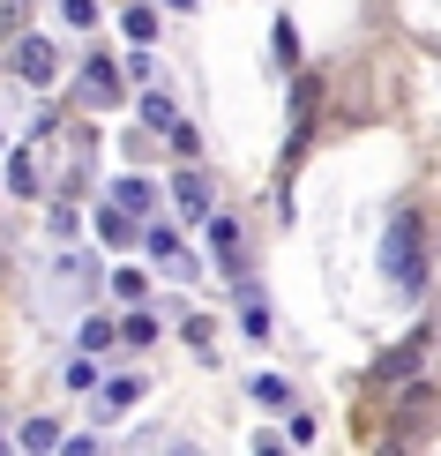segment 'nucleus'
I'll return each instance as SVG.
<instances>
[{
	"mask_svg": "<svg viewBox=\"0 0 441 456\" xmlns=\"http://www.w3.org/2000/svg\"><path fill=\"white\" fill-rule=\"evenodd\" d=\"M381 270H389V284L404 299L427 292V224H419L412 210L404 217H389V240H381Z\"/></svg>",
	"mask_w": 441,
	"mask_h": 456,
	"instance_id": "nucleus-1",
	"label": "nucleus"
},
{
	"mask_svg": "<svg viewBox=\"0 0 441 456\" xmlns=\"http://www.w3.org/2000/svg\"><path fill=\"white\" fill-rule=\"evenodd\" d=\"M419 367H427V330H412L404 345L381 352V359H374V382H404V374H419Z\"/></svg>",
	"mask_w": 441,
	"mask_h": 456,
	"instance_id": "nucleus-2",
	"label": "nucleus"
},
{
	"mask_svg": "<svg viewBox=\"0 0 441 456\" xmlns=\"http://www.w3.org/2000/svg\"><path fill=\"white\" fill-rule=\"evenodd\" d=\"M53 68L61 61H53L45 37H15V75H23V83H53Z\"/></svg>",
	"mask_w": 441,
	"mask_h": 456,
	"instance_id": "nucleus-3",
	"label": "nucleus"
},
{
	"mask_svg": "<svg viewBox=\"0 0 441 456\" xmlns=\"http://www.w3.org/2000/svg\"><path fill=\"white\" fill-rule=\"evenodd\" d=\"M83 105H120V75H112V61H83Z\"/></svg>",
	"mask_w": 441,
	"mask_h": 456,
	"instance_id": "nucleus-4",
	"label": "nucleus"
},
{
	"mask_svg": "<svg viewBox=\"0 0 441 456\" xmlns=\"http://www.w3.org/2000/svg\"><path fill=\"white\" fill-rule=\"evenodd\" d=\"M98 240H105V247H135V240H143L135 210H120V202H105V210H98Z\"/></svg>",
	"mask_w": 441,
	"mask_h": 456,
	"instance_id": "nucleus-5",
	"label": "nucleus"
},
{
	"mask_svg": "<svg viewBox=\"0 0 441 456\" xmlns=\"http://www.w3.org/2000/svg\"><path fill=\"white\" fill-rule=\"evenodd\" d=\"M172 202H180L187 217H209V180L202 173H180V180H172Z\"/></svg>",
	"mask_w": 441,
	"mask_h": 456,
	"instance_id": "nucleus-6",
	"label": "nucleus"
},
{
	"mask_svg": "<svg viewBox=\"0 0 441 456\" xmlns=\"http://www.w3.org/2000/svg\"><path fill=\"white\" fill-rule=\"evenodd\" d=\"M143 240H150V255H158V262H165V270H172V277H195V262H187V255H180V240H172V232H165V224H158V232H143Z\"/></svg>",
	"mask_w": 441,
	"mask_h": 456,
	"instance_id": "nucleus-7",
	"label": "nucleus"
},
{
	"mask_svg": "<svg viewBox=\"0 0 441 456\" xmlns=\"http://www.w3.org/2000/svg\"><path fill=\"white\" fill-rule=\"evenodd\" d=\"M202 224H209V247H217V262H240V217H217V210H209Z\"/></svg>",
	"mask_w": 441,
	"mask_h": 456,
	"instance_id": "nucleus-8",
	"label": "nucleus"
},
{
	"mask_svg": "<svg viewBox=\"0 0 441 456\" xmlns=\"http://www.w3.org/2000/svg\"><path fill=\"white\" fill-rule=\"evenodd\" d=\"M135 396H143V382H135V374H120V382H105L98 411H127V404H135Z\"/></svg>",
	"mask_w": 441,
	"mask_h": 456,
	"instance_id": "nucleus-9",
	"label": "nucleus"
},
{
	"mask_svg": "<svg viewBox=\"0 0 441 456\" xmlns=\"http://www.w3.org/2000/svg\"><path fill=\"white\" fill-rule=\"evenodd\" d=\"M112 202H120V210H135V217H143V210H150V202H158V195H150L143 180H112Z\"/></svg>",
	"mask_w": 441,
	"mask_h": 456,
	"instance_id": "nucleus-10",
	"label": "nucleus"
},
{
	"mask_svg": "<svg viewBox=\"0 0 441 456\" xmlns=\"http://www.w3.org/2000/svg\"><path fill=\"white\" fill-rule=\"evenodd\" d=\"M270 53H277V68H299V30L277 23V30H270Z\"/></svg>",
	"mask_w": 441,
	"mask_h": 456,
	"instance_id": "nucleus-11",
	"label": "nucleus"
},
{
	"mask_svg": "<svg viewBox=\"0 0 441 456\" xmlns=\"http://www.w3.org/2000/svg\"><path fill=\"white\" fill-rule=\"evenodd\" d=\"M143 120H150V127H158V135H165V127L180 120V112H172V98H165V90H150V98H143Z\"/></svg>",
	"mask_w": 441,
	"mask_h": 456,
	"instance_id": "nucleus-12",
	"label": "nucleus"
},
{
	"mask_svg": "<svg viewBox=\"0 0 441 456\" xmlns=\"http://www.w3.org/2000/svg\"><path fill=\"white\" fill-rule=\"evenodd\" d=\"M83 352H90V359L112 352V322H105V314H90V322H83Z\"/></svg>",
	"mask_w": 441,
	"mask_h": 456,
	"instance_id": "nucleus-13",
	"label": "nucleus"
},
{
	"mask_svg": "<svg viewBox=\"0 0 441 456\" xmlns=\"http://www.w3.org/2000/svg\"><path fill=\"white\" fill-rule=\"evenodd\" d=\"M8 187H15V195H37V165H30V150H23V158H8Z\"/></svg>",
	"mask_w": 441,
	"mask_h": 456,
	"instance_id": "nucleus-14",
	"label": "nucleus"
},
{
	"mask_svg": "<svg viewBox=\"0 0 441 456\" xmlns=\"http://www.w3.org/2000/svg\"><path fill=\"white\" fill-rule=\"evenodd\" d=\"M23 449H61V427H53V419H30V427H23Z\"/></svg>",
	"mask_w": 441,
	"mask_h": 456,
	"instance_id": "nucleus-15",
	"label": "nucleus"
},
{
	"mask_svg": "<svg viewBox=\"0 0 441 456\" xmlns=\"http://www.w3.org/2000/svg\"><path fill=\"white\" fill-rule=\"evenodd\" d=\"M247 389H255V396H262V404H292V389H284V382H277V374H255V382H247Z\"/></svg>",
	"mask_w": 441,
	"mask_h": 456,
	"instance_id": "nucleus-16",
	"label": "nucleus"
},
{
	"mask_svg": "<svg viewBox=\"0 0 441 456\" xmlns=\"http://www.w3.org/2000/svg\"><path fill=\"white\" fill-rule=\"evenodd\" d=\"M112 292H120V299H127V307H135V299L150 292V277H143V270H120V277H112Z\"/></svg>",
	"mask_w": 441,
	"mask_h": 456,
	"instance_id": "nucleus-17",
	"label": "nucleus"
},
{
	"mask_svg": "<svg viewBox=\"0 0 441 456\" xmlns=\"http://www.w3.org/2000/svg\"><path fill=\"white\" fill-rule=\"evenodd\" d=\"M127 37H135V45H150V37H158V15H150V8H127Z\"/></svg>",
	"mask_w": 441,
	"mask_h": 456,
	"instance_id": "nucleus-18",
	"label": "nucleus"
},
{
	"mask_svg": "<svg viewBox=\"0 0 441 456\" xmlns=\"http://www.w3.org/2000/svg\"><path fill=\"white\" fill-rule=\"evenodd\" d=\"M61 15H68L75 30H90V23H98V0H61Z\"/></svg>",
	"mask_w": 441,
	"mask_h": 456,
	"instance_id": "nucleus-19",
	"label": "nucleus"
},
{
	"mask_svg": "<svg viewBox=\"0 0 441 456\" xmlns=\"http://www.w3.org/2000/svg\"><path fill=\"white\" fill-rule=\"evenodd\" d=\"M120 337H127V345H150V337H158V322H150V314H127Z\"/></svg>",
	"mask_w": 441,
	"mask_h": 456,
	"instance_id": "nucleus-20",
	"label": "nucleus"
},
{
	"mask_svg": "<svg viewBox=\"0 0 441 456\" xmlns=\"http://www.w3.org/2000/svg\"><path fill=\"white\" fill-rule=\"evenodd\" d=\"M172 8H195V0H172Z\"/></svg>",
	"mask_w": 441,
	"mask_h": 456,
	"instance_id": "nucleus-21",
	"label": "nucleus"
}]
</instances>
